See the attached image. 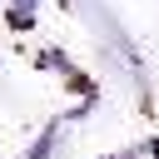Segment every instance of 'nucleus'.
Listing matches in <instances>:
<instances>
[{"label": "nucleus", "mask_w": 159, "mask_h": 159, "mask_svg": "<svg viewBox=\"0 0 159 159\" xmlns=\"http://www.w3.org/2000/svg\"><path fill=\"white\" fill-rule=\"evenodd\" d=\"M5 20H10L15 30H30V25L40 20V0H5Z\"/></svg>", "instance_id": "obj_1"}, {"label": "nucleus", "mask_w": 159, "mask_h": 159, "mask_svg": "<svg viewBox=\"0 0 159 159\" xmlns=\"http://www.w3.org/2000/svg\"><path fill=\"white\" fill-rule=\"evenodd\" d=\"M0 10H5V0H0Z\"/></svg>", "instance_id": "obj_2"}]
</instances>
